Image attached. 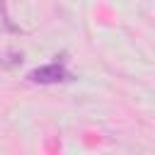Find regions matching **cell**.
Wrapping results in <instances>:
<instances>
[{"label": "cell", "instance_id": "6da1fadb", "mask_svg": "<svg viewBox=\"0 0 155 155\" xmlns=\"http://www.w3.org/2000/svg\"><path fill=\"white\" fill-rule=\"evenodd\" d=\"M31 82H39V85H53V82H65L70 80V73L61 65V63H51V65H39L34 70H29L27 75Z\"/></svg>", "mask_w": 155, "mask_h": 155}, {"label": "cell", "instance_id": "7a4b0ae2", "mask_svg": "<svg viewBox=\"0 0 155 155\" xmlns=\"http://www.w3.org/2000/svg\"><path fill=\"white\" fill-rule=\"evenodd\" d=\"M0 15L5 17V22L10 24V17H7V10H5V0H0Z\"/></svg>", "mask_w": 155, "mask_h": 155}]
</instances>
